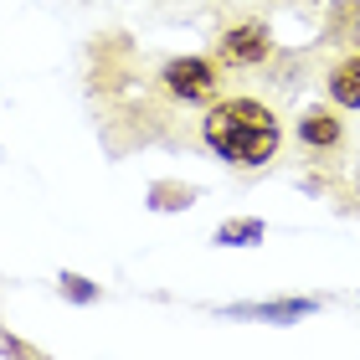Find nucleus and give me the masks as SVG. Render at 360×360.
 Masks as SVG:
<instances>
[{
  "mask_svg": "<svg viewBox=\"0 0 360 360\" xmlns=\"http://www.w3.org/2000/svg\"><path fill=\"white\" fill-rule=\"evenodd\" d=\"M201 134H206V144L226 160V165L257 170V165H268V160L278 155L283 124H278V113L268 103H257V98H221V103L206 108Z\"/></svg>",
  "mask_w": 360,
  "mask_h": 360,
  "instance_id": "1",
  "label": "nucleus"
},
{
  "mask_svg": "<svg viewBox=\"0 0 360 360\" xmlns=\"http://www.w3.org/2000/svg\"><path fill=\"white\" fill-rule=\"evenodd\" d=\"M160 88H165L175 103H211L221 88V72L211 57H175L160 68Z\"/></svg>",
  "mask_w": 360,
  "mask_h": 360,
  "instance_id": "2",
  "label": "nucleus"
},
{
  "mask_svg": "<svg viewBox=\"0 0 360 360\" xmlns=\"http://www.w3.org/2000/svg\"><path fill=\"white\" fill-rule=\"evenodd\" d=\"M217 52L226 68H257V62L273 57V31L263 21H237L217 37Z\"/></svg>",
  "mask_w": 360,
  "mask_h": 360,
  "instance_id": "3",
  "label": "nucleus"
},
{
  "mask_svg": "<svg viewBox=\"0 0 360 360\" xmlns=\"http://www.w3.org/2000/svg\"><path fill=\"white\" fill-rule=\"evenodd\" d=\"M299 144H304L309 155H319V160L340 155V150H345V119H340L335 108H324V103L304 108V119H299Z\"/></svg>",
  "mask_w": 360,
  "mask_h": 360,
  "instance_id": "4",
  "label": "nucleus"
},
{
  "mask_svg": "<svg viewBox=\"0 0 360 360\" xmlns=\"http://www.w3.org/2000/svg\"><path fill=\"white\" fill-rule=\"evenodd\" d=\"M324 88L340 108H360V52L355 57H340L330 72H324Z\"/></svg>",
  "mask_w": 360,
  "mask_h": 360,
  "instance_id": "5",
  "label": "nucleus"
},
{
  "mask_svg": "<svg viewBox=\"0 0 360 360\" xmlns=\"http://www.w3.org/2000/svg\"><path fill=\"white\" fill-rule=\"evenodd\" d=\"M248 237H263V221H232L217 232V242H248Z\"/></svg>",
  "mask_w": 360,
  "mask_h": 360,
  "instance_id": "6",
  "label": "nucleus"
},
{
  "mask_svg": "<svg viewBox=\"0 0 360 360\" xmlns=\"http://www.w3.org/2000/svg\"><path fill=\"white\" fill-rule=\"evenodd\" d=\"M62 288H68V299H83V304L93 299V288H88V283H83L77 273H68V278H62Z\"/></svg>",
  "mask_w": 360,
  "mask_h": 360,
  "instance_id": "7",
  "label": "nucleus"
}]
</instances>
